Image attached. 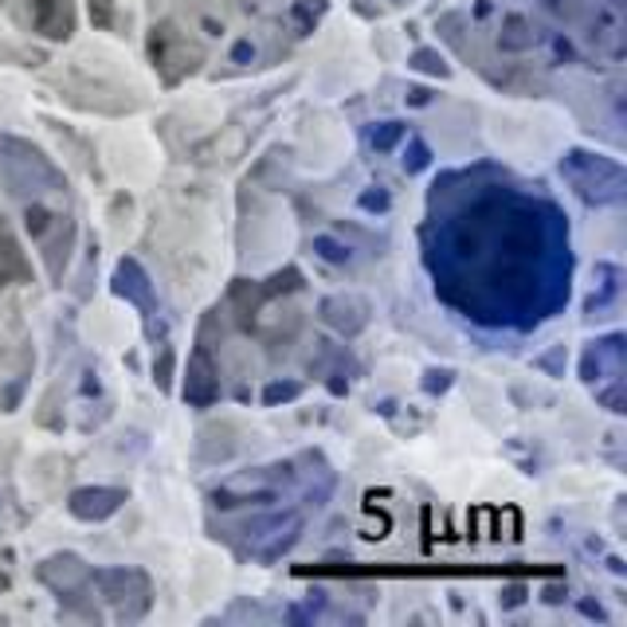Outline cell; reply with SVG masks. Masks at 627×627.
Listing matches in <instances>:
<instances>
[{
    "label": "cell",
    "instance_id": "4",
    "mask_svg": "<svg viewBox=\"0 0 627 627\" xmlns=\"http://www.w3.org/2000/svg\"><path fill=\"white\" fill-rule=\"evenodd\" d=\"M114 291L126 294L130 302H137L142 310H154V299H149V279L146 271L137 267V259H122L119 275H114Z\"/></svg>",
    "mask_w": 627,
    "mask_h": 627
},
{
    "label": "cell",
    "instance_id": "8",
    "mask_svg": "<svg viewBox=\"0 0 627 627\" xmlns=\"http://www.w3.org/2000/svg\"><path fill=\"white\" fill-rule=\"evenodd\" d=\"M24 227H27V236L44 244L47 232H52V227H55V216L44 209V204H27V212H24Z\"/></svg>",
    "mask_w": 627,
    "mask_h": 627
},
{
    "label": "cell",
    "instance_id": "11",
    "mask_svg": "<svg viewBox=\"0 0 627 627\" xmlns=\"http://www.w3.org/2000/svg\"><path fill=\"white\" fill-rule=\"evenodd\" d=\"M314 251H318L322 259H329V264H346V259H349V247L334 244L329 236H318V239H314Z\"/></svg>",
    "mask_w": 627,
    "mask_h": 627
},
{
    "label": "cell",
    "instance_id": "18",
    "mask_svg": "<svg viewBox=\"0 0 627 627\" xmlns=\"http://www.w3.org/2000/svg\"><path fill=\"white\" fill-rule=\"evenodd\" d=\"M4 589H9V576H4V573H0V592H4Z\"/></svg>",
    "mask_w": 627,
    "mask_h": 627
},
{
    "label": "cell",
    "instance_id": "6",
    "mask_svg": "<svg viewBox=\"0 0 627 627\" xmlns=\"http://www.w3.org/2000/svg\"><path fill=\"white\" fill-rule=\"evenodd\" d=\"M534 44V27L526 24L522 16H506L502 20V47H510V52H522V47Z\"/></svg>",
    "mask_w": 627,
    "mask_h": 627
},
{
    "label": "cell",
    "instance_id": "5",
    "mask_svg": "<svg viewBox=\"0 0 627 627\" xmlns=\"http://www.w3.org/2000/svg\"><path fill=\"white\" fill-rule=\"evenodd\" d=\"M27 279H32V264L24 259L16 239L0 227V287H12V282H27Z\"/></svg>",
    "mask_w": 627,
    "mask_h": 627
},
{
    "label": "cell",
    "instance_id": "1",
    "mask_svg": "<svg viewBox=\"0 0 627 627\" xmlns=\"http://www.w3.org/2000/svg\"><path fill=\"white\" fill-rule=\"evenodd\" d=\"M149 59L161 71V79L173 87V82H181L184 75H192L201 67L204 52L197 44H189V36H184L181 27L165 20V24H154V32H149Z\"/></svg>",
    "mask_w": 627,
    "mask_h": 627
},
{
    "label": "cell",
    "instance_id": "13",
    "mask_svg": "<svg viewBox=\"0 0 627 627\" xmlns=\"http://www.w3.org/2000/svg\"><path fill=\"white\" fill-rule=\"evenodd\" d=\"M302 392V384H271V389L264 392V404H279V401H294Z\"/></svg>",
    "mask_w": 627,
    "mask_h": 627
},
{
    "label": "cell",
    "instance_id": "9",
    "mask_svg": "<svg viewBox=\"0 0 627 627\" xmlns=\"http://www.w3.org/2000/svg\"><path fill=\"white\" fill-rule=\"evenodd\" d=\"M87 9H91V24L94 27H114V16H119V9H114V0H87Z\"/></svg>",
    "mask_w": 627,
    "mask_h": 627
},
{
    "label": "cell",
    "instance_id": "10",
    "mask_svg": "<svg viewBox=\"0 0 627 627\" xmlns=\"http://www.w3.org/2000/svg\"><path fill=\"white\" fill-rule=\"evenodd\" d=\"M408 67H416V71H427V75H447V64L439 59V52H416L412 55V64Z\"/></svg>",
    "mask_w": 627,
    "mask_h": 627
},
{
    "label": "cell",
    "instance_id": "17",
    "mask_svg": "<svg viewBox=\"0 0 627 627\" xmlns=\"http://www.w3.org/2000/svg\"><path fill=\"white\" fill-rule=\"evenodd\" d=\"M412 94V102H416V107H424V102H427V91H419V87H416V91H408Z\"/></svg>",
    "mask_w": 627,
    "mask_h": 627
},
{
    "label": "cell",
    "instance_id": "15",
    "mask_svg": "<svg viewBox=\"0 0 627 627\" xmlns=\"http://www.w3.org/2000/svg\"><path fill=\"white\" fill-rule=\"evenodd\" d=\"M154 373H157V384L169 389V373H173V354H169V349H161V365H154Z\"/></svg>",
    "mask_w": 627,
    "mask_h": 627
},
{
    "label": "cell",
    "instance_id": "2",
    "mask_svg": "<svg viewBox=\"0 0 627 627\" xmlns=\"http://www.w3.org/2000/svg\"><path fill=\"white\" fill-rule=\"evenodd\" d=\"M27 20L44 40H71L75 4L71 0H27Z\"/></svg>",
    "mask_w": 627,
    "mask_h": 627
},
{
    "label": "cell",
    "instance_id": "14",
    "mask_svg": "<svg viewBox=\"0 0 627 627\" xmlns=\"http://www.w3.org/2000/svg\"><path fill=\"white\" fill-rule=\"evenodd\" d=\"M427 157H432V154H427V146H424V142H416V146H412V157H404V169H408V173H416V169H424V165H427Z\"/></svg>",
    "mask_w": 627,
    "mask_h": 627
},
{
    "label": "cell",
    "instance_id": "12",
    "mask_svg": "<svg viewBox=\"0 0 627 627\" xmlns=\"http://www.w3.org/2000/svg\"><path fill=\"white\" fill-rule=\"evenodd\" d=\"M396 137H404L401 122H384L381 130H373V146L377 149H392V146H396Z\"/></svg>",
    "mask_w": 627,
    "mask_h": 627
},
{
    "label": "cell",
    "instance_id": "7",
    "mask_svg": "<svg viewBox=\"0 0 627 627\" xmlns=\"http://www.w3.org/2000/svg\"><path fill=\"white\" fill-rule=\"evenodd\" d=\"M322 12H326V0H294L291 20H294V27H299V36L314 32V24L322 20Z\"/></svg>",
    "mask_w": 627,
    "mask_h": 627
},
{
    "label": "cell",
    "instance_id": "3",
    "mask_svg": "<svg viewBox=\"0 0 627 627\" xmlns=\"http://www.w3.org/2000/svg\"><path fill=\"white\" fill-rule=\"evenodd\" d=\"M126 502V491H110V486H87V491L71 494V514L79 522H107L110 514H119V506Z\"/></svg>",
    "mask_w": 627,
    "mask_h": 627
},
{
    "label": "cell",
    "instance_id": "16",
    "mask_svg": "<svg viewBox=\"0 0 627 627\" xmlns=\"http://www.w3.org/2000/svg\"><path fill=\"white\" fill-rule=\"evenodd\" d=\"M361 209H377V212H384V209H389V197H384V192H377V197H373V192H369V197H361Z\"/></svg>",
    "mask_w": 627,
    "mask_h": 627
}]
</instances>
